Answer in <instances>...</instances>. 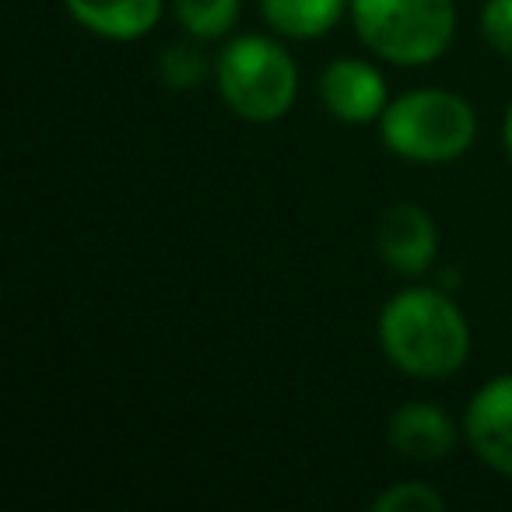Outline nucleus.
Listing matches in <instances>:
<instances>
[{
    "label": "nucleus",
    "mask_w": 512,
    "mask_h": 512,
    "mask_svg": "<svg viewBox=\"0 0 512 512\" xmlns=\"http://www.w3.org/2000/svg\"><path fill=\"white\" fill-rule=\"evenodd\" d=\"M379 348L411 379H449L470 358V327L439 288H404L379 313Z\"/></svg>",
    "instance_id": "f257e3e1"
},
{
    "label": "nucleus",
    "mask_w": 512,
    "mask_h": 512,
    "mask_svg": "<svg viewBox=\"0 0 512 512\" xmlns=\"http://www.w3.org/2000/svg\"><path fill=\"white\" fill-rule=\"evenodd\" d=\"M379 137L404 162L446 165L470 151L477 137V113L449 88H411L390 99L379 116Z\"/></svg>",
    "instance_id": "f03ea898"
},
{
    "label": "nucleus",
    "mask_w": 512,
    "mask_h": 512,
    "mask_svg": "<svg viewBox=\"0 0 512 512\" xmlns=\"http://www.w3.org/2000/svg\"><path fill=\"white\" fill-rule=\"evenodd\" d=\"M218 95L239 120L274 123L295 106L299 67L271 36H235L214 57Z\"/></svg>",
    "instance_id": "7ed1b4c3"
},
{
    "label": "nucleus",
    "mask_w": 512,
    "mask_h": 512,
    "mask_svg": "<svg viewBox=\"0 0 512 512\" xmlns=\"http://www.w3.org/2000/svg\"><path fill=\"white\" fill-rule=\"evenodd\" d=\"M351 22L372 57L425 67L453 43L456 0H351Z\"/></svg>",
    "instance_id": "20e7f679"
},
{
    "label": "nucleus",
    "mask_w": 512,
    "mask_h": 512,
    "mask_svg": "<svg viewBox=\"0 0 512 512\" xmlns=\"http://www.w3.org/2000/svg\"><path fill=\"white\" fill-rule=\"evenodd\" d=\"M463 439L495 474L512 477V376H495L470 397Z\"/></svg>",
    "instance_id": "39448f33"
},
{
    "label": "nucleus",
    "mask_w": 512,
    "mask_h": 512,
    "mask_svg": "<svg viewBox=\"0 0 512 512\" xmlns=\"http://www.w3.org/2000/svg\"><path fill=\"white\" fill-rule=\"evenodd\" d=\"M320 102L334 120L362 127V123H379V116L390 106V92H386V78L372 64L341 57L323 67Z\"/></svg>",
    "instance_id": "423d86ee"
},
{
    "label": "nucleus",
    "mask_w": 512,
    "mask_h": 512,
    "mask_svg": "<svg viewBox=\"0 0 512 512\" xmlns=\"http://www.w3.org/2000/svg\"><path fill=\"white\" fill-rule=\"evenodd\" d=\"M376 249L390 271L404 274V278H418L439 256V228L425 207L400 200V204L386 207L379 218Z\"/></svg>",
    "instance_id": "0eeeda50"
},
{
    "label": "nucleus",
    "mask_w": 512,
    "mask_h": 512,
    "mask_svg": "<svg viewBox=\"0 0 512 512\" xmlns=\"http://www.w3.org/2000/svg\"><path fill=\"white\" fill-rule=\"evenodd\" d=\"M386 439H390V446L404 460L439 463L442 456H449L456 449L460 428H456V421L442 407L425 404V400H411V404H400L390 414Z\"/></svg>",
    "instance_id": "6e6552de"
},
{
    "label": "nucleus",
    "mask_w": 512,
    "mask_h": 512,
    "mask_svg": "<svg viewBox=\"0 0 512 512\" xmlns=\"http://www.w3.org/2000/svg\"><path fill=\"white\" fill-rule=\"evenodd\" d=\"M81 29L113 43H134L162 22L165 0H64Z\"/></svg>",
    "instance_id": "1a4fd4ad"
},
{
    "label": "nucleus",
    "mask_w": 512,
    "mask_h": 512,
    "mask_svg": "<svg viewBox=\"0 0 512 512\" xmlns=\"http://www.w3.org/2000/svg\"><path fill=\"white\" fill-rule=\"evenodd\" d=\"M264 22L285 39H320L337 22L344 11H351V0H260Z\"/></svg>",
    "instance_id": "9d476101"
},
{
    "label": "nucleus",
    "mask_w": 512,
    "mask_h": 512,
    "mask_svg": "<svg viewBox=\"0 0 512 512\" xmlns=\"http://www.w3.org/2000/svg\"><path fill=\"white\" fill-rule=\"evenodd\" d=\"M239 8L242 0H172V15H176L179 29L200 43L228 36L232 25L239 22Z\"/></svg>",
    "instance_id": "9b49d317"
},
{
    "label": "nucleus",
    "mask_w": 512,
    "mask_h": 512,
    "mask_svg": "<svg viewBox=\"0 0 512 512\" xmlns=\"http://www.w3.org/2000/svg\"><path fill=\"white\" fill-rule=\"evenodd\" d=\"M197 43L200 39L176 43L158 57V78H162L165 88H172V92H186V88L200 85V81L214 71V64H207L204 50H200Z\"/></svg>",
    "instance_id": "f8f14e48"
},
{
    "label": "nucleus",
    "mask_w": 512,
    "mask_h": 512,
    "mask_svg": "<svg viewBox=\"0 0 512 512\" xmlns=\"http://www.w3.org/2000/svg\"><path fill=\"white\" fill-rule=\"evenodd\" d=\"M372 509L376 512H442L446 509V498L425 481H400V484H390L383 495H376Z\"/></svg>",
    "instance_id": "ddd939ff"
},
{
    "label": "nucleus",
    "mask_w": 512,
    "mask_h": 512,
    "mask_svg": "<svg viewBox=\"0 0 512 512\" xmlns=\"http://www.w3.org/2000/svg\"><path fill=\"white\" fill-rule=\"evenodd\" d=\"M481 32L491 50L512 60V0H488V4H484Z\"/></svg>",
    "instance_id": "4468645a"
},
{
    "label": "nucleus",
    "mask_w": 512,
    "mask_h": 512,
    "mask_svg": "<svg viewBox=\"0 0 512 512\" xmlns=\"http://www.w3.org/2000/svg\"><path fill=\"white\" fill-rule=\"evenodd\" d=\"M502 141H505V151H509V158H512V102H509V109H505V120H502Z\"/></svg>",
    "instance_id": "2eb2a0df"
}]
</instances>
